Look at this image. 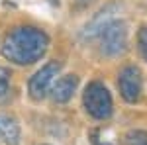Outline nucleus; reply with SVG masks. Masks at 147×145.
I'll return each mask as SVG.
<instances>
[{
    "mask_svg": "<svg viewBox=\"0 0 147 145\" xmlns=\"http://www.w3.org/2000/svg\"><path fill=\"white\" fill-rule=\"evenodd\" d=\"M49 49V35L35 26H16L4 35L0 53L12 65L26 67L45 57Z\"/></svg>",
    "mask_w": 147,
    "mask_h": 145,
    "instance_id": "nucleus-1",
    "label": "nucleus"
},
{
    "mask_svg": "<svg viewBox=\"0 0 147 145\" xmlns=\"http://www.w3.org/2000/svg\"><path fill=\"white\" fill-rule=\"evenodd\" d=\"M137 47H139L143 59L147 61V26H143L139 30V34H137Z\"/></svg>",
    "mask_w": 147,
    "mask_h": 145,
    "instance_id": "nucleus-11",
    "label": "nucleus"
},
{
    "mask_svg": "<svg viewBox=\"0 0 147 145\" xmlns=\"http://www.w3.org/2000/svg\"><path fill=\"white\" fill-rule=\"evenodd\" d=\"M125 145H147V129H129L124 137Z\"/></svg>",
    "mask_w": 147,
    "mask_h": 145,
    "instance_id": "nucleus-9",
    "label": "nucleus"
},
{
    "mask_svg": "<svg viewBox=\"0 0 147 145\" xmlns=\"http://www.w3.org/2000/svg\"><path fill=\"white\" fill-rule=\"evenodd\" d=\"M51 4H55V6H59V0H49Z\"/></svg>",
    "mask_w": 147,
    "mask_h": 145,
    "instance_id": "nucleus-13",
    "label": "nucleus"
},
{
    "mask_svg": "<svg viewBox=\"0 0 147 145\" xmlns=\"http://www.w3.org/2000/svg\"><path fill=\"white\" fill-rule=\"evenodd\" d=\"M0 139L6 145H20L22 141V129L20 123L16 122L12 116L0 112Z\"/></svg>",
    "mask_w": 147,
    "mask_h": 145,
    "instance_id": "nucleus-8",
    "label": "nucleus"
},
{
    "mask_svg": "<svg viewBox=\"0 0 147 145\" xmlns=\"http://www.w3.org/2000/svg\"><path fill=\"white\" fill-rule=\"evenodd\" d=\"M77 86H79V77L77 75H63L53 82V86L49 90V96L57 104H67L73 98Z\"/></svg>",
    "mask_w": 147,
    "mask_h": 145,
    "instance_id": "nucleus-7",
    "label": "nucleus"
},
{
    "mask_svg": "<svg viewBox=\"0 0 147 145\" xmlns=\"http://www.w3.org/2000/svg\"><path fill=\"white\" fill-rule=\"evenodd\" d=\"M90 2H92V0H75V4H77L79 8H86Z\"/></svg>",
    "mask_w": 147,
    "mask_h": 145,
    "instance_id": "nucleus-12",
    "label": "nucleus"
},
{
    "mask_svg": "<svg viewBox=\"0 0 147 145\" xmlns=\"http://www.w3.org/2000/svg\"><path fill=\"white\" fill-rule=\"evenodd\" d=\"M10 71L6 67H0V100L8 96L10 92Z\"/></svg>",
    "mask_w": 147,
    "mask_h": 145,
    "instance_id": "nucleus-10",
    "label": "nucleus"
},
{
    "mask_svg": "<svg viewBox=\"0 0 147 145\" xmlns=\"http://www.w3.org/2000/svg\"><path fill=\"white\" fill-rule=\"evenodd\" d=\"M61 73V63L59 61H47L41 69H37L28 80V92L32 96V100L39 102L43 100L49 90L57 80V75Z\"/></svg>",
    "mask_w": 147,
    "mask_h": 145,
    "instance_id": "nucleus-3",
    "label": "nucleus"
},
{
    "mask_svg": "<svg viewBox=\"0 0 147 145\" xmlns=\"http://www.w3.org/2000/svg\"><path fill=\"white\" fill-rule=\"evenodd\" d=\"M118 88L125 102L134 104L139 100L141 92H143V75H141L139 67H136V65L122 67L120 75H118Z\"/></svg>",
    "mask_w": 147,
    "mask_h": 145,
    "instance_id": "nucleus-5",
    "label": "nucleus"
},
{
    "mask_svg": "<svg viewBox=\"0 0 147 145\" xmlns=\"http://www.w3.org/2000/svg\"><path fill=\"white\" fill-rule=\"evenodd\" d=\"M116 14H118V4H106L104 8H100V10L86 22V26L82 28V37H84V39L98 37V35L116 20Z\"/></svg>",
    "mask_w": 147,
    "mask_h": 145,
    "instance_id": "nucleus-6",
    "label": "nucleus"
},
{
    "mask_svg": "<svg viewBox=\"0 0 147 145\" xmlns=\"http://www.w3.org/2000/svg\"><path fill=\"white\" fill-rule=\"evenodd\" d=\"M100 49L106 57H118L127 49V24L124 20H114L100 34Z\"/></svg>",
    "mask_w": 147,
    "mask_h": 145,
    "instance_id": "nucleus-4",
    "label": "nucleus"
},
{
    "mask_svg": "<svg viewBox=\"0 0 147 145\" xmlns=\"http://www.w3.org/2000/svg\"><path fill=\"white\" fill-rule=\"evenodd\" d=\"M82 106L94 120H108L114 112L112 94L100 80H90L82 92Z\"/></svg>",
    "mask_w": 147,
    "mask_h": 145,
    "instance_id": "nucleus-2",
    "label": "nucleus"
}]
</instances>
